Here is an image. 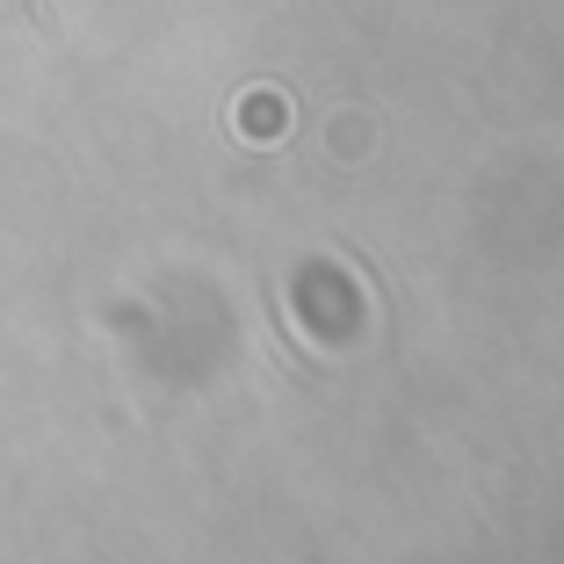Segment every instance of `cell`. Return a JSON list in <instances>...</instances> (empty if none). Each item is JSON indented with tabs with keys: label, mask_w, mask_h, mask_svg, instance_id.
<instances>
[{
	"label": "cell",
	"mask_w": 564,
	"mask_h": 564,
	"mask_svg": "<svg viewBox=\"0 0 564 564\" xmlns=\"http://www.w3.org/2000/svg\"><path fill=\"white\" fill-rule=\"evenodd\" d=\"M282 123H290L282 95H247V101H239V138H253V145H275Z\"/></svg>",
	"instance_id": "obj_1"
}]
</instances>
